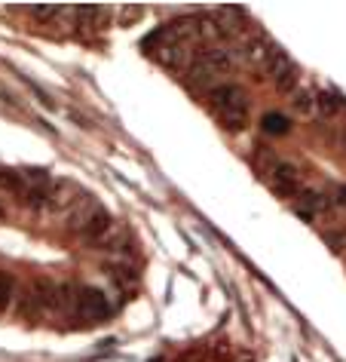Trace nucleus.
<instances>
[{
	"instance_id": "nucleus-1",
	"label": "nucleus",
	"mask_w": 346,
	"mask_h": 362,
	"mask_svg": "<svg viewBox=\"0 0 346 362\" xmlns=\"http://www.w3.org/2000/svg\"><path fill=\"white\" fill-rule=\"evenodd\" d=\"M208 102H212L217 120H221L227 129L239 132L249 123V95H245L242 86L236 83H217L212 93H208Z\"/></svg>"
},
{
	"instance_id": "nucleus-2",
	"label": "nucleus",
	"mask_w": 346,
	"mask_h": 362,
	"mask_svg": "<svg viewBox=\"0 0 346 362\" xmlns=\"http://www.w3.org/2000/svg\"><path fill=\"white\" fill-rule=\"evenodd\" d=\"M233 68V56L227 49H221V47H212V49H199L196 52V59L190 62V71H187V80L193 86H217L215 80L221 77V74H227V71Z\"/></svg>"
},
{
	"instance_id": "nucleus-3",
	"label": "nucleus",
	"mask_w": 346,
	"mask_h": 362,
	"mask_svg": "<svg viewBox=\"0 0 346 362\" xmlns=\"http://www.w3.org/2000/svg\"><path fill=\"white\" fill-rule=\"evenodd\" d=\"M71 310L86 322H105L107 316L114 313V307H111V301H107V295L102 292V288H80Z\"/></svg>"
},
{
	"instance_id": "nucleus-4",
	"label": "nucleus",
	"mask_w": 346,
	"mask_h": 362,
	"mask_svg": "<svg viewBox=\"0 0 346 362\" xmlns=\"http://www.w3.org/2000/svg\"><path fill=\"white\" fill-rule=\"evenodd\" d=\"M267 181H270V187L276 191L279 197H294L300 194V172L291 166V163H273V166L267 169Z\"/></svg>"
},
{
	"instance_id": "nucleus-5",
	"label": "nucleus",
	"mask_w": 346,
	"mask_h": 362,
	"mask_svg": "<svg viewBox=\"0 0 346 362\" xmlns=\"http://www.w3.org/2000/svg\"><path fill=\"white\" fill-rule=\"evenodd\" d=\"M111 228H114L111 212L102 209V206H95V209L89 212V218L83 221V228L77 230V237L86 240V243H105L107 233H111Z\"/></svg>"
},
{
	"instance_id": "nucleus-6",
	"label": "nucleus",
	"mask_w": 346,
	"mask_h": 362,
	"mask_svg": "<svg viewBox=\"0 0 346 362\" xmlns=\"http://www.w3.org/2000/svg\"><path fill=\"white\" fill-rule=\"evenodd\" d=\"M279 47L273 43L270 37H263V34H258V37H251L249 43L242 47V59L249 62V65H254V68H267V62H270V56L276 52Z\"/></svg>"
},
{
	"instance_id": "nucleus-7",
	"label": "nucleus",
	"mask_w": 346,
	"mask_h": 362,
	"mask_svg": "<svg viewBox=\"0 0 346 362\" xmlns=\"http://www.w3.org/2000/svg\"><path fill=\"white\" fill-rule=\"evenodd\" d=\"M291 206H294V212L300 215V218L313 221L316 215H322L328 209V200L322 194H316V191H300L294 200H291Z\"/></svg>"
},
{
	"instance_id": "nucleus-8",
	"label": "nucleus",
	"mask_w": 346,
	"mask_h": 362,
	"mask_svg": "<svg viewBox=\"0 0 346 362\" xmlns=\"http://www.w3.org/2000/svg\"><path fill=\"white\" fill-rule=\"evenodd\" d=\"M318 114H325V117L346 114V95L337 93V89H325V93H318Z\"/></svg>"
},
{
	"instance_id": "nucleus-9",
	"label": "nucleus",
	"mask_w": 346,
	"mask_h": 362,
	"mask_svg": "<svg viewBox=\"0 0 346 362\" xmlns=\"http://www.w3.org/2000/svg\"><path fill=\"white\" fill-rule=\"evenodd\" d=\"M291 107L304 117L318 114V93H313V89H294L291 93Z\"/></svg>"
},
{
	"instance_id": "nucleus-10",
	"label": "nucleus",
	"mask_w": 346,
	"mask_h": 362,
	"mask_svg": "<svg viewBox=\"0 0 346 362\" xmlns=\"http://www.w3.org/2000/svg\"><path fill=\"white\" fill-rule=\"evenodd\" d=\"M291 65H294V62H291V59H288V52L279 47V49H276V52H273V56H270L267 68H263V74H267V77H273V80H279V77L285 74V71H288Z\"/></svg>"
},
{
	"instance_id": "nucleus-11",
	"label": "nucleus",
	"mask_w": 346,
	"mask_h": 362,
	"mask_svg": "<svg viewBox=\"0 0 346 362\" xmlns=\"http://www.w3.org/2000/svg\"><path fill=\"white\" fill-rule=\"evenodd\" d=\"M261 129L267 132V135H285L291 129V123H288V117L285 114H279V111H270V114H263V120H261Z\"/></svg>"
},
{
	"instance_id": "nucleus-12",
	"label": "nucleus",
	"mask_w": 346,
	"mask_h": 362,
	"mask_svg": "<svg viewBox=\"0 0 346 362\" xmlns=\"http://www.w3.org/2000/svg\"><path fill=\"white\" fill-rule=\"evenodd\" d=\"M322 240H325L328 249L337 252V255H343V252H346V228H331V230H325Z\"/></svg>"
},
{
	"instance_id": "nucleus-13",
	"label": "nucleus",
	"mask_w": 346,
	"mask_h": 362,
	"mask_svg": "<svg viewBox=\"0 0 346 362\" xmlns=\"http://www.w3.org/2000/svg\"><path fill=\"white\" fill-rule=\"evenodd\" d=\"M13 298H16V279H13L10 274H4V270H0V313L10 307Z\"/></svg>"
},
{
	"instance_id": "nucleus-14",
	"label": "nucleus",
	"mask_w": 346,
	"mask_h": 362,
	"mask_svg": "<svg viewBox=\"0 0 346 362\" xmlns=\"http://www.w3.org/2000/svg\"><path fill=\"white\" fill-rule=\"evenodd\" d=\"M0 185H4L6 191L22 197V172L19 169H0Z\"/></svg>"
},
{
	"instance_id": "nucleus-15",
	"label": "nucleus",
	"mask_w": 346,
	"mask_h": 362,
	"mask_svg": "<svg viewBox=\"0 0 346 362\" xmlns=\"http://www.w3.org/2000/svg\"><path fill=\"white\" fill-rule=\"evenodd\" d=\"M276 89H279V93H285V95H288V93H294V89H297V65H291L285 74L276 80Z\"/></svg>"
},
{
	"instance_id": "nucleus-16",
	"label": "nucleus",
	"mask_w": 346,
	"mask_h": 362,
	"mask_svg": "<svg viewBox=\"0 0 346 362\" xmlns=\"http://www.w3.org/2000/svg\"><path fill=\"white\" fill-rule=\"evenodd\" d=\"M25 83L31 86V93L37 95V102H40L43 107H49V111H52V107H56V102H52V98H49V93H43V89H40L37 83H34V80H28V77H25Z\"/></svg>"
},
{
	"instance_id": "nucleus-17",
	"label": "nucleus",
	"mask_w": 346,
	"mask_h": 362,
	"mask_svg": "<svg viewBox=\"0 0 346 362\" xmlns=\"http://www.w3.org/2000/svg\"><path fill=\"white\" fill-rule=\"evenodd\" d=\"M105 270H111V276L117 279V283H132L135 279V274L129 267H120V264H114V267H105Z\"/></svg>"
},
{
	"instance_id": "nucleus-18",
	"label": "nucleus",
	"mask_w": 346,
	"mask_h": 362,
	"mask_svg": "<svg viewBox=\"0 0 346 362\" xmlns=\"http://www.w3.org/2000/svg\"><path fill=\"white\" fill-rule=\"evenodd\" d=\"M144 10H141V6H123V19L126 22H132V19H138V16H141Z\"/></svg>"
},
{
	"instance_id": "nucleus-19",
	"label": "nucleus",
	"mask_w": 346,
	"mask_h": 362,
	"mask_svg": "<svg viewBox=\"0 0 346 362\" xmlns=\"http://www.w3.org/2000/svg\"><path fill=\"white\" fill-rule=\"evenodd\" d=\"M334 200L340 203V206H346V185H337L334 187Z\"/></svg>"
},
{
	"instance_id": "nucleus-20",
	"label": "nucleus",
	"mask_w": 346,
	"mask_h": 362,
	"mask_svg": "<svg viewBox=\"0 0 346 362\" xmlns=\"http://www.w3.org/2000/svg\"><path fill=\"white\" fill-rule=\"evenodd\" d=\"M0 218H4V206H0Z\"/></svg>"
}]
</instances>
